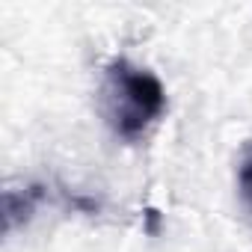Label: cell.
Instances as JSON below:
<instances>
[{"label": "cell", "instance_id": "1", "mask_svg": "<svg viewBox=\"0 0 252 252\" xmlns=\"http://www.w3.org/2000/svg\"><path fill=\"white\" fill-rule=\"evenodd\" d=\"M101 110L113 134L134 143L166 113V89L152 68L119 57L104 71Z\"/></svg>", "mask_w": 252, "mask_h": 252}, {"label": "cell", "instance_id": "2", "mask_svg": "<svg viewBox=\"0 0 252 252\" xmlns=\"http://www.w3.org/2000/svg\"><path fill=\"white\" fill-rule=\"evenodd\" d=\"M42 202V187H27V190H6L3 193V211H6V228H15L18 220H30L36 205Z\"/></svg>", "mask_w": 252, "mask_h": 252}, {"label": "cell", "instance_id": "3", "mask_svg": "<svg viewBox=\"0 0 252 252\" xmlns=\"http://www.w3.org/2000/svg\"><path fill=\"white\" fill-rule=\"evenodd\" d=\"M237 190H240V199H243L246 211L252 214V143H246L243 152H240V163H237Z\"/></svg>", "mask_w": 252, "mask_h": 252}]
</instances>
